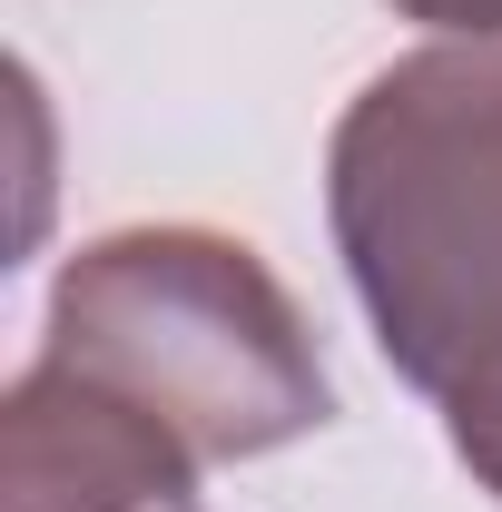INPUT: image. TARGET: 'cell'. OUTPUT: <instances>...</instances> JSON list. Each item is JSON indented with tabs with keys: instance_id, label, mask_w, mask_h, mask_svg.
<instances>
[{
	"instance_id": "cell-2",
	"label": "cell",
	"mask_w": 502,
	"mask_h": 512,
	"mask_svg": "<svg viewBox=\"0 0 502 512\" xmlns=\"http://www.w3.org/2000/svg\"><path fill=\"white\" fill-rule=\"evenodd\" d=\"M40 355L158 414L207 473L335 424V384L306 306L276 286V266L247 237H217V227L89 237L50 286Z\"/></svg>"
},
{
	"instance_id": "cell-5",
	"label": "cell",
	"mask_w": 502,
	"mask_h": 512,
	"mask_svg": "<svg viewBox=\"0 0 502 512\" xmlns=\"http://www.w3.org/2000/svg\"><path fill=\"white\" fill-rule=\"evenodd\" d=\"M394 10L443 30V40H502V0H394Z\"/></svg>"
},
{
	"instance_id": "cell-3",
	"label": "cell",
	"mask_w": 502,
	"mask_h": 512,
	"mask_svg": "<svg viewBox=\"0 0 502 512\" xmlns=\"http://www.w3.org/2000/svg\"><path fill=\"white\" fill-rule=\"evenodd\" d=\"M197 473L158 414L50 355L0 394V512H188Z\"/></svg>"
},
{
	"instance_id": "cell-4",
	"label": "cell",
	"mask_w": 502,
	"mask_h": 512,
	"mask_svg": "<svg viewBox=\"0 0 502 512\" xmlns=\"http://www.w3.org/2000/svg\"><path fill=\"white\" fill-rule=\"evenodd\" d=\"M443 434H453V453L473 463V483L502 503V375H483L473 394H453V404H443Z\"/></svg>"
},
{
	"instance_id": "cell-1",
	"label": "cell",
	"mask_w": 502,
	"mask_h": 512,
	"mask_svg": "<svg viewBox=\"0 0 502 512\" xmlns=\"http://www.w3.org/2000/svg\"><path fill=\"white\" fill-rule=\"evenodd\" d=\"M325 227L414 394L502 375V40L375 69L325 138Z\"/></svg>"
}]
</instances>
